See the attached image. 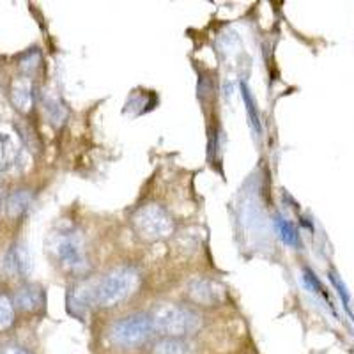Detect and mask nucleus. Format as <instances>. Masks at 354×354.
Returning a JSON list of instances; mask_svg holds the SVG:
<instances>
[{
  "mask_svg": "<svg viewBox=\"0 0 354 354\" xmlns=\"http://www.w3.org/2000/svg\"><path fill=\"white\" fill-rule=\"evenodd\" d=\"M151 321H153L154 331L174 338H181L183 335L194 333L201 328V317L194 310L172 305V303L158 305L151 314Z\"/></svg>",
  "mask_w": 354,
  "mask_h": 354,
  "instance_id": "obj_1",
  "label": "nucleus"
},
{
  "mask_svg": "<svg viewBox=\"0 0 354 354\" xmlns=\"http://www.w3.org/2000/svg\"><path fill=\"white\" fill-rule=\"evenodd\" d=\"M138 287V273L131 268H117L110 271L94 287V303L100 306H115L131 296Z\"/></svg>",
  "mask_w": 354,
  "mask_h": 354,
  "instance_id": "obj_2",
  "label": "nucleus"
},
{
  "mask_svg": "<svg viewBox=\"0 0 354 354\" xmlns=\"http://www.w3.org/2000/svg\"><path fill=\"white\" fill-rule=\"evenodd\" d=\"M133 227L147 241L169 238L174 230V221L163 207L156 204L144 205L133 214Z\"/></svg>",
  "mask_w": 354,
  "mask_h": 354,
  "instance_id": "obj_3",
  "label": "nucleus"
},
{
  "mask_svg": "<svg viewBox=\"0 0 354 354\" xmlns=\"http://www.w3.org/2000/svg\"><path fill=\"white\" fill-rule=\"evenodd\" d=\"M154 331L151 315L133 314L128 317H122L110 328V338L119 346L133 347L145 342Z\"/></svg>",
  "mask_w": 354,
  "mask_h": 354,
  "instance_id": "obj_4",
  "label": "nucleus"
},
{
  "mask_svg": "<svg viewBox=\"0 0 354 354\" xmlns=\"http://www.w3.org/2000/svg\"><path fill=\"white\" fill-rule=\"evenodd\" d=\"M50 246H52V252L64 268L75 271V273H82V271L87 270L84 243H82L80 236L77 232L55 234Z\"/></svg>",
  "mask_w": 354,
  "mask_h": 354,
  "instance_id": "obj_5",
  "label": "nucleus"
},
{
  "mask_svg": "<svg viewBox=\"0 0 354 354\" xmlns=\"http://www.w3.org/2000/svg\"><path fill=\"white\" fill-rule=\"evenodd\" d=\"M4 268L11 274H28L32 268L30 254L25 245H15L8 250L4 257Z\"/></svg>",
  "mask_w": 354,
  "mask_h": 354,
  "instance_id": "obj_6",
  "label": "nucleus"
},
{
  "mask_svg": "<svg viewBox=\"0 0 354 354\" xmlns=\"http://www.w3.org/2000/svg\"><path fill=\"white\" fill-rule=\"evenodd\" d=\"M15 305L25 312H36L44 305V294L37 286H25L15 294Z\"/></svg>",
  "mask_w": 354,
  "mask_h": 354,
  "instance_id": "obj_7",
  "label": "nucleus"
},
{
  "mask_svg": "<svg viewBox=\"0 0 354 354\" xmlns=\"http://www.w3.org/2000/svg\"><path fill=\"white\" fill-rule=\"evenodd\" d=\"M11 101L20 112H28L32 106V84L28 78H18L15 80L11 88Z\"/></svg>",
  "mask_w": 354,
  "mask_h": 354,
  "instance_id": "obj_8",
  "label": "nucleus"
},
{
  "mask_svg": "<svg viewBox=\"0 0 354 354\" xmlns=\"http://www.w3.org/2000/svg\"><path fill=\"white\" fill-rule=\"evenodd\" d=\"M192 298L198 303H204V305H213L220 299L221 290H218V287L213 282H207V280H197V282L192 283Z\"/></svg>",
  "mask_w": 354,
  "mask_h": 354,
  "instance_id": "obj_9",
  "label": "nucleus"
},
{
  "mask_svg": "<svg viewBox=\"0 0 354 354\" xmlns=\"http://www.w3.org/2000/svg\"><path fill=\"white\" fill-rule=\"evenodd\" d=\"M18 156V144L9 133H0V172L8 170Z\"/></svg>",
  "mask_w": 354,
  "mask_h": 354,
  "instance_id": "obj_10",
  "label": "nucleus"
},
{
  "mask_svg": "<svg viewBox=\"0 0 354 354\" xmlns=\"http://www.w3.org/2000/svg\"><path fill=\"white\" fill-rule=\"evenodd\" d=\"M30 202H32V195L28 194L27 189H18L12 195H9L8 202H6V209L11 218H20L28 209Z\"/></svg>",
  "mask_w": 354,
  "mask_h": 354,
  "instance_id": "obj_11",
  "label": "nucleus"
},
{
  "mask_svg": "<svg viewBox=\"0 0 354 354\" xmlns=\"http://www.w3.org/2000/svg\"><path fill=\"white\" fill-rule=\"evenodd\" d=\"M154 354H189L192 347L188 342L181 340V338L167 337L154 346Z\"/></svg>",
  "mask_w": 354,
  "mask_h": 354,
  "instance_id": "obj_12",
  "label": "nucleus"
},
{
  "mask_svg": "<svg viewBox=\"0 0 354 354\" xmlns=\"http://www.w3.org/2000/svg\"><path fill=\"white\" fill-rule=\"evenodd\" d=\"M241 96H243V101H245V110H246V115H248L250 126H252V129L259 135V133L262 131L261 117H259V110H257V105H255L254 96L250 94V88L246 87V84H241Z\"/></svg>",
  "mask_w": 354,
  "mask_h": 354,
  "instance_id": "obj_13",
  "label": "nucleus"
},
{
  "mask_svg": "<svg viewBox=\"0 0 354 354\" xmlns=\"http://www.w3.org/2000/svg\"><path fill=\"white\" fill-rule=\"evenodd\" d=\"M274 227H277V232L278 236H280V239H282L287 246H298V230H296V227H294L290 221L283 220L282 216H277L274 218Z\"/></svg>",
  "mask_w": 354,
  "mask_h": 354,
  "instance_id": "obj_14",
  "label": "nucleus"
},
{
  "mask_svg": "<svg viewBox=\"0 0 354 354\" xmlns=\"http://www.w3.org/2000/svg\"><path fill=\"white\" fill-rule=\"evenodd\" d=\"M15 321V308L8 296H0V331L8 330Z\"/></svg>",
  "mask_w": 354,
  "mask_h": 354,
  "instance_id": "obj_15",
  "label": "nucleus"
},
{
  "mask_svg": "<svg viewBox=\"0 0 354 354\" xmlns=\"http://www.w3.org/2000/svg\"><path fill=\"white\" fill-rule=\"evenodd\" d=\"M330 278H331V282H333L335 289H337L338 294H340V298H342L344 306H346V308H347V312H351L349 292H347V289H346V286H344V282H342V280H340V278H338V274H335V273H330Z\"/></svg>",
  "mask_w": 354,
  "mask_h": 354,
  "instance_id": "obj_16",
  "label": "nucleus"
},
{
  "mask_svg": "<svg viewBox=\"0 0 354 354\" xmlns=\"http://www.w3.org/2000/svg\"><path fill=\"white\" fill-rule=\"evenodd\" d=\"M303 282H305V286L308 287L312 292H321V290H322L321 283H319V280L314 277V273H312L310 270H305V277H303Z\"/></svg>",
  "mask_w": 354,
  "mask_h": 354,
  "instance_id": "obj_17",
  "label": "nucleus"
},
{
  "mask_svg": "<svg viewBox=\"0 0 354 354\" xmlns=\"http://www.w3.org/2000/svg\"><path fill=\"white\" fill-rule=\"evenodd\" d=\"M0 354H28V353H25L24 349H20V347L9 346V347H6V349H2V353Z\"/></svg>",
  "mask_w": 354,
  "mask_h": 354,
  "instance_id": "obj_18",
  "label": "nucleus"
}]
</instances>
